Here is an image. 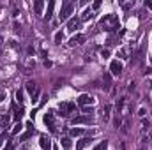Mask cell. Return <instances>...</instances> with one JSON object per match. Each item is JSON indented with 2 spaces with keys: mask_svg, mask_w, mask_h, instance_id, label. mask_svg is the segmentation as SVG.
Listing matches in <instances>:
<instances>
[{
  "mask_svg": "<svg viewBox=\"0 0 152 150\" xmlns=\"http://www.w3.org/2000/svg\"><path fill=\"white\" fill-rule=\"evenodd\" d=\"M92 101H94V99H92L90 95H87V94H81V95L78 97V104H81V106H83V104H90Z\"/></svg>",
  "mask_w": 152,
  "mask_h": 150,
  "instance_id": "cell-11",
  "label": "cell"
},
{
  "mask_svg": "<svg viewBox=\"0 0 152 150\" xmlns=\"http://www.w3.org/2000/svg\"><path fill=\"white\" fill-rule=\"evenodd\" d=\"M12 110H14V120H16V122H19V120H21V117H23V113H25V110H23L21 106L18 108L16 104H12Z\"/></svg>",
  "mask_w": 152,
  "mask_h": 150,
  "instance_id": "cell-8",
  "label": "cell"
},
{
  "mask_svg": "<svg viewBox=\"0 0 152 150\" xmlns=\"http://www.w3.org/2000/svg\"><path fill=\"white\" fill-rule=\"evenodd\" d=\"M53 7H55V4H53V2H50V4H48V11H46V19H50V18H51Z\"/></svg>",
  "mask_w": 152,
  "mask_h": 150,
  "instance_id": "cell-19",
  "label": "cell"
},
{
  "mask_svg": "<svg viewBox=\"0 0 152 150\" xmlns=\"http://www.w3.org/2000/svg\"><path fill=\"white\" fill-rule=\"evenodd\" d=\"M9 120H11V115L2 113V115H0V127H7V126H9Z\"/></svg>",
  "mask_w": 152,
  "mask_h": 150,
  "instance_id": "cell-14",
  "label": "cell"
},
{
  "mask_svg": "<svg viewBox=\"0 0 152 150\" xmlns=\"http://www.w3.org/2000/svg\"><path fill=\"white\" fill-rule=\"evenodd\" d=\"M14 32H16V34H21V25L14 23Z\"/></svg>",
  "mask_w": 152,
  "mask_h": 150,
  "instance_id": "cell-29",
  "label": "cell"
},
{
  "mask_svg": "<svg viewBox=\"0 0 152 150\" xmlns=\"http://www.w3.org/2000/svg\"><path fill=\"white\" fill-rule=\"evenodd\" d=\"M16 99H18V103H23L25 99H23V90H18L16 92Z\"/></svg>",
  "mask_w": 152,
  "mask_h": 150,
  "instance_id": "cell-27",
  "label": "cell"
},
{
  "mask_svg": "<svg viewBox=\"0 0 152 150\" xmlns=\"http://www.w3.org/2000/svg\"><path fill=\"white\" fill-rule=\"evenodd\" d=\"M99 27L106 32H115L117 28H120V21L117 14H104L99 21Z\"/></svg>",
  "mask_w": 152,
  "mask_h": 150,
  "instance_id": "cell-1",
  "label": "cell"
},
{
  "mask_svg": "<svg viewBox=\"0 0 152 150\" xmlns=\"http://www.w3.org/2000/svg\"><path fill=\"white\" fill-rule=\"evenodd\" d=\"M7 150H14V147H12V141H7Z\"/></svg>",
  "mask_w": 152,
  "mask_h": 150,
  "instance_id": "cell-32",
  "label": "cell"
},
{
  "mask_svg": "<svg viewBox=\"0 0 152 150\" xmlns=\"http://www.w3.org/2000/svg\"><path fill=\"white\" fill-rule=\"evenodd\" d=\"M78 27H80V19H78V18H71L69 23H67V30H69V32H74Z\"/></svg>",
  "mask_w": 152,
  "mask_h": 150,
  "instance_id": "cell-7",
  "label": "cell"
},
{
  "mask_svg": "<svg viewBox=\"0 0 152 150\" xmlns=\"http://www.w3.org/2000/svg\"><path fill=\"white\" fill-rule=\"evenodd\" d=\"M92 117H74L73 118V124H92Z\"/></svg>",
  "mask_w": 152,
  "mask_h": 150,
  "instance_id": "cell-9",
  "label": "cell"
},
{
  "mask_svg": "<svg viewBox=\"0 0 152 150\" xmlns=\"http://www.w3.org/2000/svg\"><path fill=\"white\" fill-rule=\"evenodd\" d=\"M90 141H92L90 138H83V140H80V141H78V145H76V150H81L83 147H87Z\"/></svg>",
  "mask_w": 152,
  "mask_h": 150,
  "instance_id": "cell-16",
  "label": "cell"
},
{
  "mask_svg": "<svg viewBox=\"0 0 152 150\" xmlns=\"http://www.w3.org/2000/svg\"><path fill=\"white\" fill-rule=\"evenodd\" d=\"M112 87V78H110V74L108 72H104V76H103V88L104 90H108Z\"/></svg>",
  "mask_w": 152,
  "mask_h": 150,
  "instance_id": "cell-13",
  "label": "cell"
},
{
  "mask_svg": "<svg viewBox=\"0 0 152 150\" xmlns=\"http://www.w3.org/2000/svg\"><path fill=\"white\" fill-rule=\"evenodd\" d=\"M122 69H124V67H122V64H120L119 60H113V62L110 64V71H112L113 76H120V74H122Z\"/></svg>",
  "mask_w": 152,
  "mask_h": 150,
  "instance_id": "cell-6",
  "label": "cell"
},
{
  "mask_svg": "<svg viewBox=\"0 0 152 150\" xmlns=\"http://www.w3.org/2000/svg\"><path fill=\"white\" fill-rule=\"evenodd\" d=\"M83 113H87V115L90 117V115L94 113V110H92V108H83Z\"/></svg>",
  "mask_w": 152,
  "mask_h": 150,
  "instance_id": "cell-30",
  "label": "cell"
},
{
  "mask_svg": "<svg viewBox=\"0 0 152 150\" xmlns=\"http://www.w3.org/2000/svg\"><path fill=\"white\" fill-rule=\"evenodd\" d=\"M60 143H62V147H64L66 150L71 149V140H69V138H62V141H60Z\"/></svg>",
  "mask_w": 152,
  "mask_h": 150,
  "instance_id": "cell-21",
  "label": "cell"
},
{
  "mask_svg": "<svg viewBox=\"0 0 152 150\" xmlns=\"http://www.w3.org/2000/svg\"><path fill=\"white\" fill-rule=\"evenodd\" d=\"M83 129H71V136H81Z\"/></svg>",
  "mask_w": 152,
  "mask_h": 150,
  "instance_id": "cell-26",
  "label": "cell"
},
{
  "mask_svg": "<svg viewBox=\"0 0 152 150\" xmlns=\"http://www.w3.org/2000/svg\"><path fill=\"white\" fill-rule=\"evenodd\" d=\"M19 131H21V124H16L14 129H12V134H16V133H19Z\"/></svg>",
  "mask_w": 152,
  "mask_h": 150,
  "instance_id": "cell-28",
  "label": "cell"
},
{
  "mask_svg": "<svg viewBox=\"0 0 152 150\" xmlns=\"http://www.w3.org/2000/svg\"><path fill=\"white\" fill-rule=\"evenodd\" d=\"M62 41H64V34H62V32H57V34H55V42L60 44Z\"/></svg>",
  "mask_w": 152,
  "mask_h": 150,
  "instance_id": "cell-23",
  "label": "cell"
},
{
  "mask_svg": "<svg viewBox=\"0 0 152 150\" xmlns=\"http://www.w3.org/2000/svg\"><path fill=\"white\" fill-rule=\"evenodd\" d=\"M128 53H129V48H120V50H119L120 58H128Z\"/></svg>",
  "mask_w": 152,
  "mask_h": 150,
  "instance_id": "cell-22",
  "label": "cell"
},
{
  "mask_svg": "<svg viewBox=\"0 0 152 150\" xmlns=\"http://www.w3.org/2000/svg\"><path fill=\"white\" fill-rule=\"evenodd\" d=\"M44 124L50 127V131H57V126H55V113L53 111H48L46 115H44Z\"/></svg>",
  "mask_w": 152,
  "mask_h": 150,
  "instance_id": "cell-3",
  "label": "cell"
},
{
  "mask_svg": "<svg viewBox=\"0 0 152 150\" xmlns=\"http://www.w3.org/2000/svg\"><path fill=\"white\" fill-rule=\"evenodd\" d=\"M106 149H108V141H101V143H99L94 150H106Z\"/></svg>",
  "mask_w": 152,
  "mask_h": 150,
  "instance_id": "cell-24",
  "label": "cell"
},
{
  "mask_svg": "<svg viewBox=\"0 0 152 150\" xmlns=\"http://www.w3.org/2000/svg\"><path fill=\"white\" fill-rule=\"evenodd\" d=\"M145 7H149V9H152V2H145Z\"/></svg>",
  "mask_w": 152,
  "mask_h": 150,
  "instance_id": "cell-33",
  "label": "cell"
},
{
  "mask_svg": "<svg viewBox=\"0 0 152 150\" xmlns=\"http://www.w3.org/2000/svg\"><path fill=\"white\" fill-rule=\"evenodd\" d=\"M27 90L34 95V94H35V83H34V81H28V83H27Z\"/></svg>",
  "mask_w": 152,
  "mask_h": 150,
  "instance_id": "cell-20",
  "label": "cell"
},
{
  "mask_svg": "<svg viewBox=\"0 0 152 150\" xmlns=\"http://www.w3.org/2000/svg\"><path fill=\"white\" fill-rule=\"evenodd\" d=\"M43 7H44V2H35V4H34L35 14H43Z\"/></svg>",
  "mask_w": 152,
  "mask_h": 150,
  "instance_id": "cell-18",
  "label": "cell"
},
{
  "mask_svg": "<svg viewBox=\"0 0 152 150\" xmlns=\"http://www.w3.org/2000/svg\"><path fill=\"white\" fill-rule=\"evenodd\" d=\"M21 150H27V147H23V149H21Z\"/></svg>",
  "mask_w": 152,
  "mask_h": 150,
  "instance_id": "cell-35",
  "label": "cell"
},
{
  "mask_svg": "<svg viewBox=\"0 0 152 150\" xmlns=\"http://www.w3.org/2000/svg\"><path fill=\"white\" fill-rule=\"evenodd\" d=\"M4 138H5V136H0V145H2V141H4Z\"/></svg>",
  "mask_w": 152,
  "mask_h": 150,
  "instance_id": "cell-34",
  "label": "cell"
},
{
  "mask_svg": "<svg viewBox=\"0 0 152 150\" xmlns=\"http://www.w3.org/2000/svg\"><path fill=\"white\" fill-rule=\"evenodd\" d=\"M110 111H112V106H110V104H106V106L103 108V120H104V122H108V120H110Z\"/></svg>",
  "mask_w": 152,
  "mask_h": 150,
  "instance_id": "cell-15",
  "label": "cell"
},
{
  "mask_svg": "<svg viewBox=\"0 0 152 150\" xmlns=\"http://www.w3.org/2000/svg\"><path fill=\"white\" fill-rule=\"evenodd\" d=\"M74 103H60L58 104V110L62 111V115H69V113H73L74 111Z\"/></svg>",
  "mask_w": 152,
  "mask_h": 150,
  "instance_id": "cell-4",
  "label": "cell"
},
{
  "mask_svg": "<svg viewBox=\"0 0 152 150\" xmlns=\"http://www.w3.org/2000/svg\"><path fill=\"white\" fill-rule=\"evenodd\" d=\"M83 41H85V35L78 34V35H74V37H73V39L69 41V44H71V46H76V44H81Z\"/></svg>",
  "mask_w": 152,
  "mask_h": 150,
  "instance_id": "cell-12",
  "label": "cell"
},
{
  "mask_svg": "<svg viewBox=\"0 0 152 150\" xmlns=\"http://www.w3.org/2000/svg\"><path fill=\"white\" fill-rule=\"evenodd\" d=\"M27 127H28V131H27V133H25V134L19 138L21 141H25L27 138H30V136H32V133H34V127H32V124H27Z\"/></svg>",
  "mask_w": 152,
  "mask_h": 150,
  "instance_id": "cell-17",
  "label": "cell"
},
{
  "mask_svg": "<svg viewBox=\"0 0 152 150\" xmlns=\"http://www.w3.org/2000/svg\"><path fill=\"white\" fill-rule=\"evenodd\" d=\"M147 149H149V136H147V131H142L140 141H138V150H147Z\"/></svg>",
  "mask_w": 152,
  "mask_h": 150,
  "instance_id": "cell-5",
  "label": "cell"
},
{
  "mask_svg": "<svg viewBox=\"0 0 152 150\" xmlns=\"http://www.w3.org/2000/svg\"><path fill=\"white\" fill-rule=\"evenodd\" d=\"M74 7H76V4L74 2H64V5H62V9H60V19L62 21H66L71 14H73V11H74Z\"/></svg>",
  "mask_w": 152,
  "mask_h": 150,
  "instance_id": "cell-2",
  "label": "cell"
},
{
  "mask_svg": "<svg viewBox=\"0 0 152 150\" xmlns=\"http://www.w3.org/2000/svg\"><path fill=\"white\" fill-rule=\"evenodd\" d=\"M90 16H92V11H90V9H85V12L81 14V19H89Z\"/></svg>",
  "mask_w": 152,
  "mask_h": 150,
  "instance_id": "cell-25",
  "label": "cell"
},
{
  "mask_svg": "<svg viewBox=\"0 0 152 150\" xmlns=\"http://www.w3.org/2000/svg\"><path fill=\"white\" fill-rule=\"evenodd\" d=\"M39 143H41V149L43 150H51V143H50V138L48 136H41Z\"/></svg>",
  "mask_w": 152,
  "mask_h": 150,
  "instance_id": "cell-10",
  "label": "cell"
},
{
  "mask_svg": "<svg viewBox=\"0 0 152 150\" xmlns=\"http://www.w3.org/2000/svg\"><path fill=\"white\" fill-rule=\"evenodd\" d=\"M108 55H110V51H108V50H103V51H101V57H104V58H106Z\"/></svg>",
  "mask_w": 152,
  "mask_h": 150,
  "instance_id": "cell-31",
  "label": "cell"
}]
</instances>
